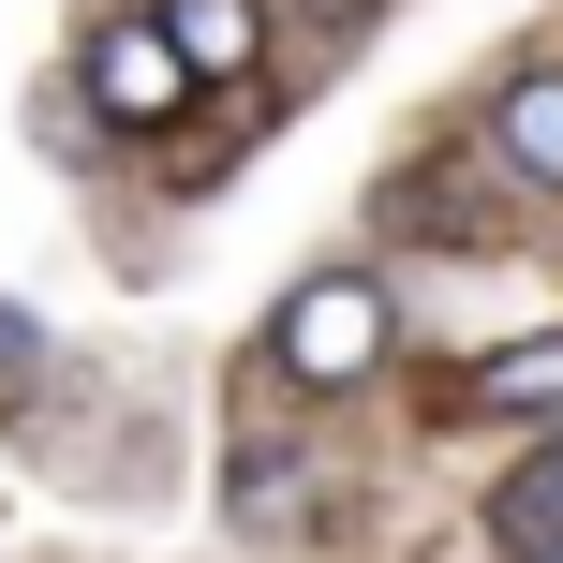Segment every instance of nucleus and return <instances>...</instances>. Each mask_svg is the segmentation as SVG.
<instances>
[{
  "label": "nucleus",
  "instance_id": "1",
  "mask_svg": "<svg viewBox=\"0 0 563 563\" xmlns=\"http://www.w3.org/2000/svg\"><path fill=\"white\" fill-rule=\"evenodd\" d=\"M75 89H89V119H104V134H164V119L194 104V59L164 45V15H104Z\"/></svg>",
  "mask_w": 563,
  "mask_h": 563
},
{
  "label": "nucleus",
  "instance_id": "2",
  "mask_svg": "<svg viewBox=\"0 0 563 563\" xmlns=\"http://www.w3.org/2000/svg\"><path fill=\"white\" fill-rule=\"evenodd\" d=\"M371 356H386V297H371L356 267H327V282L282 297V371H297V386H356Z\"/></svg>",
  "mask_w": 563,
  "mask_h": 563
},
{
  "label": "nucleus",
  "instance_id": "3",
  "mask_svg": "<svg viewBox=\"0 0 563 563\" xmlns=\"http://www.w3.org/2000/svg\"><path fill=\"white\" fill-rule=\"evenodd\" d=\"M164 45L194 59V89H238L253 45H267V15H253V0H164Z\"/></svg>",
  "mask_w": 563,
  "mask_h": 563
},
{
  "label": "nucleus",
  "instance_id": "4",
  "mask_svg": "<svg viewBox=\"0 0 563 563\" xmlns=\"http://www.w3.org/2000/svg\"><path fill=\"white\" fill-rule=\"evenodd\" d=\"M489 148H505L519 178H549V194H563V75H519L505 104H489Z\"/></svg>",
  "mask_w": 563,
  "mask_h": 563
},
{
  "label": "nucleus",
  "instance_id": "5",
  "mask_svg": "<svg viewBox=\"0 0 563 563\" xmlns=\"http://www.w3.org/2000/svg\"><path fill=\"white\" fill-rule=\"evenodd\" d=\"M475 400H489V416H563V341H519V356H489V371H475Z\"/></svg>",
  "mask_w": 563,
  "mask_h": 563
},
{
  "label": "nucleus",
  "instance_id": "6",
  "mask_svg": "<svg viewBox=\"0 0 563 563\" xmlns=\"http://www.w3.org/2000/svg\"><path fill=\"white\" fill-rule=\"evenodd\" d=\"M489 534H505L519 563H534V549H563V445H549V460H534V475H519V489H505V505H489Z\"/></svg>",
  "mask_w": 563,
  "mask_h": 563
},
{
  "label": "nucleus",
  "instance_id": "7",
  "mask_svg": "<svg viewBox=\"0 0 563 563\" xmlns=\"http://www.w3.org/2000/svg\"><path fill=\"white\" fill-rule=\"evenodd\" d=\"M534 563H563V549H534Z\"/></svg>",
  "mask_w": 563,
  "mask_h": 563
}]
</instances>
